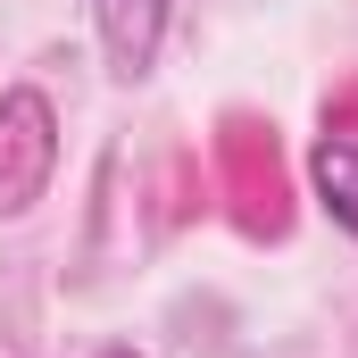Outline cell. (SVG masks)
<instances>
[{"label":"cell","instance_id":"2","mask_svg":"<svg viewBox=\"0 0 358 358\" xmlns=\"http://www.w3.org/2000/svg\"><path fill=\"white\" fill-rule=\"evenodd\" d=\"M92 34H100L108 76L142 84L159 67V42H167V0H92Z\"/></svg>","mask_w":358,"mask_h":358},{"label":"cell","instance_id":"1","mask_svg":"<svg viewBox=\"0 0 358 358\" xmlns=\"http://www.w3.org/2000/svg\"><path fill=\"white\" fill-rule=\"evenodd\" d=\"M59 176V108L50 92L8 84L0 92V217H25Z\"/></svg>","mask_w":358,"mask_h":358},{"label":"cell","instance_id":"3","mask_svg":"<svg viewBox=\"0 0 358 358\" xmlns=\"http://www.w3.org/2000/svg\"><path fill=\"white\" fill-rule=\"evenodd\" d=\"M308 176H317V200H325V217H334V225L358 242V142L325 134V142L308 150Z\"/></svg>","mask_w":358,"mask_h":358},{"label":"cell","instance_id":"4","mask_svg":"<svg viewBox=\"0 0 358 358\" xmlns=\"http://www.w3.org/2000/svg\"><path fill=\"white\" fill-rule=\"evenodd\" d=\"M100 358H134V350H125V342H108V350H100Z\"/></svg>","mask_w":358,"mask_h":358}]
</instances>
